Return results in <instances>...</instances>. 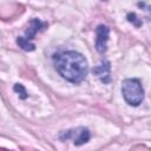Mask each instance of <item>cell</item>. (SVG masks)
I'll return each instance as SVG.
<instances>
[{"label": "cell", "instance_id": "3", "mask_svg": "<svg viewBox=\"0 0 151 151\" xmlns=\"http://www.w3.org/2000/svg\"><path fill=\"white\" fill-rule=\"evenodd\" d=\"M59 138L61 140L71 139L76 145H81L90 140V131L86 127H76L67 131H63Z\"/></svg>", "mask_w": 151, "mask_h": 151}, {"label": "cell", "instance_id": "2", "mask_svg": "<svg viewBox=\"0 0 151 151\" xmlns=\"http://www.w3.org/2000/svg\"><path fill=\"white\" fill-rule=\"evenodd\" d=\"M122 94L130 106H138L144 99V90L138 79H125L122 83Z\"/></svg>", "mask_w": 151, "mask_h": 151}, {"label": "cell", "instance_id": "8", "mask_svg": "<svg viewBox=\"0 0 151 151\" xmlns=\"http://www.w3.org/2000/svg\"><path fill=\"white\" fill-rule=\"evenodd\" d=\"M14 91H15L17 93H19V97H20L21 99H26V98L28 97V94H27L25 87H24L21 84H15V85H14Z\"/></svg>", "mask_w": 151, "mask_h": 151}, {"label": "cell", "instance_id": "7", "mask_svg": "<svg viewBox=\"0 0 151 151\" xmlns=\"http://www.w3.org/2000/svg\"><path fill=\"white\" fill-rule=\"evenodd\" d=\"M17 44H18L24 51H33V50L35 48V45H34L33 42H31L29 40H27L25 37H18Z\"/></svg>", "mask_w": 151, "mask_h": 151}, {"label": "cell", "instance_id": "5", "mask_svg": "<svg viewBox=\"0 0 151 151\" xmlns=\"http://www.w3.org/2000/svg\"><path fill=\"white\" fill-rule=\"evenodd\" d=\"M110 63L109 61H101L99 65H97L94 68H93V73L98 77V79L101 81V83H109L110 81Z\"/></svg>", "mask_w": 151, "mask_h": 151}, {"label": "cell", "instance_id": "4", "mask_svg": "<svg viewBox=\"0 0 151 151\" xmlns=\"http://www.w3.org/2000/svg\"><path fill=\"white\" fill-rule=\"evenodd\" d=\"M96 48L99 53H104L106 51L107 47V41H109V34H110V29L107 26L105 25H99L96 28Z\"/></svg>", "mask_w": 151, "mask_h": 151}, {"label": "cell", "instance_id": "1", "mask_svg": "<svg viewBox=\"0 0 151 151\" xmlns=\"http://www.w3.org/2000/svg\"><path fill=\"white\" fill-rule=\"evenodd\" d=\"M57 72L67 81L73 84L81 83L88 72L86 58L76 51H65L58 53L53 58Z\"/></svg>", "mask_w": 151, "mask_h": 151}, {"label": "cell", "instance_id": "6", "mask_svg": "<svg viewBox=\"0 0 151 151\" xmlns=\"http://www.w3.org/2000/svg\"><path fill=\"white\" fill-rule=\"evenodd\" d=\"M47 26V24L46 22H42V21H40L39 19H32L31 21H29V25H28V27H27V29L25 31V38L27 39V40H32L34 37H35V34H37V32L39 31V29H41V28H44V27H46Z\"/></svg>", "mask_w": 151, "mask_h": 151}]
</instances>
